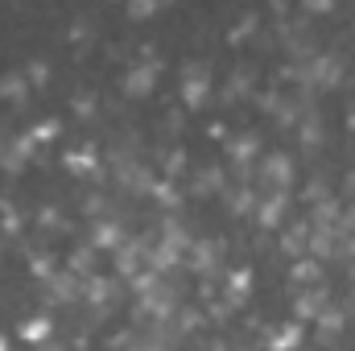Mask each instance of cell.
<instances>
[{
	"instance_id": "cell-11",
	"label": "cell",
	"mask_w": 355,
	"mask_h": 351,
	"mask_svg": "<svg viewBox=\"0 0 355 351\" xmlns=\"http://www.w3.org/2000/svg\"><path fill=\"white\" fill-rule=\"evenodd\" d=\"M285 252H293V257H306L310 252V223H293L289 232H285Z\"/></svg>"
},
{
	"instance_id": "cell-14",
	"label": "cell",
	"mask_w": 355,
	"mask_h": 351,
	"mask_svg": "<svg viewBox=\"0 0 355 351\" xmlns=\"http://www.w3.org/2000/svg\"><path fill=\"white\" fill-rule=\"evenodd\" d=\"M293 281H297V285H306V289H310V285H318V281H322V264L314 261V257H302V261L293 264Z\"/></svg>"
},
{
	"instance_id": "cell-19",
	"label": "cell",
	"mask_w": 355,
	"mask_h": 351,
	"mask_svg": "<svg viewBox=\"0 0 355 351\" xmlns=\"http://www.w3.org/2000/svg\"><path fill=\"white\" fill-rule=\"evenodd\" d=\"M232 211H236V215H248V211H257V194H252V190H236V198H232Z\"/></svg>"
},
{
	"instance_id": "cell-10",
	"label": "cell",
	"mask_w": 355,
	"mask_h": 351,
	"mask_svg": "<svg viewBox=\"0 0 355 351\" xmlns=\"http://www.w3.org/2000/svg\"><path fill=\"white\" fill-rule=\"evenodd\" d=\"M157 83V67H145V62H137L128 75H124V91L128 95H149Z\"/></svg>"
},
{
	"instance_id": "cell-23",
	"label": "cell",
	"mask_w": 355,
	"mask_h": 351,
	"mask_svg": "<svg viewBox=\"0 0 355 351\" xmlns=\"http://www.w3.org/2000/svg\"><path fill=\"white\" fill-rule=\"evenodd\" d=\"M33 71H29V83H46L50 79V71H46V62H29Z\"/></svg>"
},
{
	"instance_id": "cell-5",
	"label": "cell",
	"mask_w": 355,
	"mask_h": 351,
	"mask_svg": "<svg viewBox=\"0 0 355 351\" xmlns=\"http://www.w3.org/2000/svg\"><path fill=\"white\" fill-rule=\"evenodd\" d=\"M261 178L268 182V190H289V182H293V162H289V153H268L265 166H261Z\"/></svg>"
},
{
	"instance_id": "cell-20",
	"label": "cell",
	"mask_w": 355,
	"mask_h": 351,
	"mask_svg": "<svg viewBox=\"0 0 355 351\" xmlns=\"http://www.w3.org/2000/svg\"><path fill=\"white\" fill-rule=\"evenodd\" d=\"M67 166H71L75 174H87V170H91V157H87V153H67Z\"/></svg>"
},
{
	"instance_id": "cell-22",
	"label": "cell",
	"mask_w": 355,
	"mask_h": 351,
	"mask_svg": "<svg viewBox=\"0 0 355 351\" xmlns=\"http://www.w3.org/2000/svg\"><path fill=\"white\" fill-rule=\"evenodd\" d=\"M54 132H58V120H46V124H37V128H33V141H50Z\"/></svg>"
},
{
	"instance_id": "cell-21",
	"label": "cell",
	"mask_w": 355,
	"mask_h": 351,
	"mask_svg": "<svg viewBox=\"0 0 355 351\" xmlns=\"http://www.w3.org/2000/svg\"><path fill=\"white\" fill-rule=\"evenodd\" d=\"M219 170H207V174H198V190H219Z\"/></svg>"
},
{
	"instance_id": "cell-16",
	"label": "cell",
	"mask_w": 355,
	"mask_h": 351,
	"mask_svg": "<svg viewBox=\"0 0 355 351\" xmlns=\"http://www.w3.org/2000/svg\"><path fill=\"white\" fill-rule=\"evenodd\" d=\"M0 95H4V99H12V103H25L29 83H25L21 75H4V79H0Z\"/></svg>"
},
{
	"instance_id": "cell-9",
	"label": "cell",
	"mask_w": 355,
	"mask_h": 351,
	"mask_svg": "<svg viewBox=\"0 0 355 351\" xmlns=\"http://www.w3.org/2000/svg\"><path fill=\"white\" fill-rule=\"evenodd\" d=\"M124 244V228L116 219H95L91 228V248H120Z\"/></svg>"
},
{
	"instance_id": "cell-25",
	"label": "cell",
	"mask_w": 355,
	"mask_h": 351,
	"mask_svg": "<svg viewBox=\"0 0 355 351\" xmlns=\"http://www.w3.org/2000/svg\"><path fill=\"white\" fill-rule=\"evenodd\" d=\"M352 277H355V264H352Z\"/></svg>"
},
{
	"instance_id": "cell-12",
	"label": "cell",
	"mask_w": 355,
	"mask_h": 351,
	"mask_svg": "<svg viewBox=\"0 0 355 351\" xmlns=\"http://www.w3.org/2000/svg\"><path fill=\"white\" fill-rule=\"evenodd\" d=\"M343 323H347V318H343V310H339V306L331 302V310H327V314H322V318L314 323V327H318V339H322V343H331V339H335V335L343 331Z\"/></svg>"
},
{
	"instance_id": "cell-4",
	"label": "cell",
	"mask_w": 355,
	"mask_h": 351,
	"mask_svg": "<svg viewBox=\"0 0 355 351\" xmlns=\"http://www.w3.org/2000/svg\"><path fill=\"white\" fill-rule=\"evenodd\" d=\"M46 298L50 302H75V298H83V277H75L71 268L46 277Z\"/></svg>"
},
{
	"instance_id": "cell-7",
	"label": "cell",
	"mask_w": 355,
	"mask_h": 351,
	"mask_svg": "<svg viewBox=\"0 0 355 351\" xmlns=\"http://www.w3.org/2000/svg\"><path fill=\"white\" fill-rule=\"evenodd\" d=\"M285 211H289V194L285 190H268L261 198V207H257V219H261V228H277L285 219Z\"/></svg>"
},
{
	"instance_id": "cell-8",
	"label": "cell",
	"mask_w": 355,
	"mask_h": 351,
	"mask_svg": "<svg viewBox=\"0 0 355 351\" xmlns=\"http://www.w3.org/2000/svg\"><path fill=\"white\" fill-rule=\"evenodd\" d=\"M116 293H120V285H116L112 277H87V281H83V298H87L91 306H112Z\"/></svg>"
},
{
	"instance_id": "cell-17",
	"label": "cell",
	"mask_w": 355,
	"mask_h": 351,
	"mask_svg": "<svg viewBox=\"0 0 355 351\" xmlns=\"http://www.w3.org/2000/svg\"><path fill=\"white\" fill-rule=\"evenodd\" d=\"M50 331H54V323H50V318H29V323L21 327V335H25L29 343H42V339H50Z\"/></svg>"
},
{
	"instance_id": "cell-24",
	"label": "cell",
	"mask_w": 355,
	"mask_h": 351,
	"mask_svg": "<svg viewBox=\"0 0 355 351\" xmlns=\"http://www.w3.org/2000/svg\"><path fill=\"white\" fill-rule=\"evenodd\" d=\"M42 351H62V348H42Z\"/></svg>"
},
{
	"instance_id": "cell-18",
	"label": "cell",
	"mask_w": 355,
	"mask_h": 351,
	"mask_svg": "<svg viewBox=\"0 0 355 351\" xmlns=\"http://www.w3.org/2000/svg\"><path fill=\"white\" fill-rule=\"evenodd\" d=\"M318 141H322V120H318V116L302 120V145L310 149V145H318Z\"/></svg>"
},
{
	"instance_id": "cell-1",
	"label": "cell",
	"mask_w": 355,
	"mask_h": 351,
	"mask_svg": "<svg viewBox=\"0 0 355 351\" xmlns=\"http://www.w3.org/2000/svg\"><path fill=\"white\" fill-rule=\"evenodd\" d=\"M302 79L310 87H335L343 79V58L339 54H310V62L302 67Z\"/></svg>"
},
{
	"instance_id": "cell-6",
	"label": "cell",
	"mask_w": 355,
	"mask_h": 351,
	"mask_svg": "<svg viewBox=\"0 0 355 351\" xmlns=\"http://www.w3.org/2000/svg\"><path fill=\"white\" fill-rule=\"evenodd\" d=\"M219 252H223L219 240H194L190 252H186V261H190L194 273H215V268H219Z\"/></svg>"
},
{
	"instance_id": "cell-15",
	"label": "cell",
	"mask_w": 355,
	"mask_h": 351,
	"mask_svg": "<svg viewBox=\"0 0 355 351\" xmlns=\"http://www.w3.org/2000/svg\"><path fill=\"white\" fill-rule=\"evenodd\" d=\"M297 343H302V327H297V323L281 327V331H277V335L268 339V348H272V351H293Z\"/></svg>"
},
{
	"instance_id": "cell-2",
	"label": "cell",
	"mask_w": 355,
	"mask_h": 351,
	"mask_svg": "<svg viewBox=\"0 0 355 351\" xmlns=\"http://www.w3.org/2000/svg\"><path fill=\"white\" fill-rule=\"evenodd\" d=\"M182 95H186L190 108H202V103L211 99V75L202 71V62H190V67H186V75H182Z\"/></svg>"
},
{
	"instance_id": "cell-13",
	"label": "cell",
	"mask_w": 355,
	"mask_h": 351,
	"mask_svg": "<svg viewBox=\"0 0 355 351\" xmlns=\"http://www.w3.org/2000/svg\"><path fill=\"white\" fill-rule=\"evenodd\" d=\"M257 149H261V141H257L252 132H248V137H240V141L232 145V162L240 166V174H248L244 166H252V157H257Z\"/></svg>"
},
{
	"instance_id": "cell-3",
	"label": "cell",
	"mask_w": 355,
	"mask_h": 351,
	"mask_svg": "<svg viewBox=\"0 0 355 351\" xmlns=\"http://www.w3.org/2000/svg\"><path fill=\"white\" fill-rule=\"evenodd\" d=\"M293 310H297V318H310V323H318V318L331 310V293H327L322 285H310V289H302V293H297Z\"/></svg>"
}]
</instances>
